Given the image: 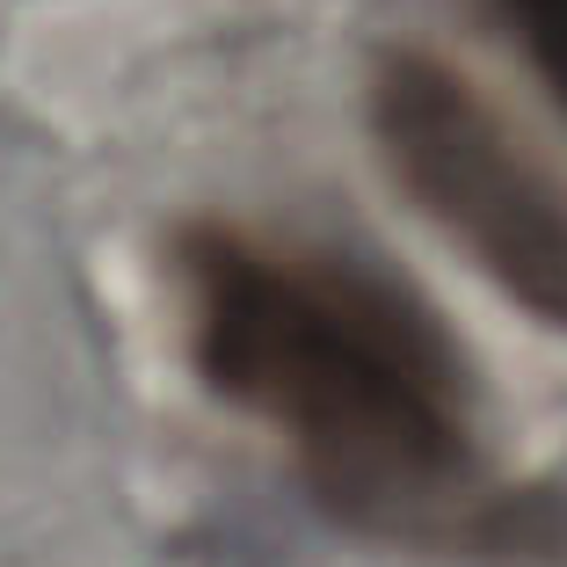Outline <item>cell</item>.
Masks as SVG:
<instances>
[{"label": "cell", "mask_w": 567, "mask_h": 567, "mask_svg": "<svg viewBox=\"0 0 567 567\" xmlns=\"http://www.w3.org/2000/svg\"><path fill=\"white\" fill-rule=\"evenodd\" d=\"M371 138L436 234L567 334V189L495 102L430 51H385L371 73Z\"/></svg>", "instance_id": "obj_2"}, {"label": "cell", "mask_w": 567, "mask_h": 567, "mask_svg": "<svg viewBox=\"0 0 567 567\" xmlns=\"http://www.w3.org/2000/svg\"><path fill=\"white\" fill-rule=\"evenodd\" d=\"M502 16L524 37V51H532L538 81L553 87V102L567 110V0H502Z\"/></svg>", "instance_id": "obj_3"}, {"label": "cell", "mask_w": 567, "mask_h": 567, "mask_svg": "<svg viewBox=\"0 0 567 567\" xmlns=\"http://www.w3.org/2000/svg\"><path fill=\"white\" fill-rule=\"evenodd\" d=\"M175 277L197 379L277 436L334 524L422 553L553 538V502L495 473L473 357L422 291L364 255L255 226H189Z\"/></svg>", "instance_id": "obj_1"}]
</instances>
